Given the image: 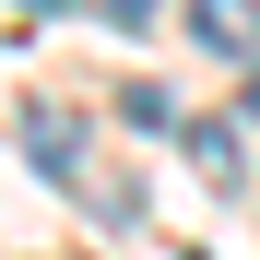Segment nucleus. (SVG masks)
<instances>
[{"label": "nucleus", "mask_w": 260, "mask_h": 260, "mask_svg": "<svg viewBox=\"0 0 260 260\" xmlns=\"http://www.w3.org/2000/svg\"><path fill=\"white\" fill-rule=\"evenodd\" d=\"M189 36L213 59H260V0H189Z\"/></svg>", "instance_id": "nucleus-1"}, {"label": "nucleus", "mask_w": 260, "mask_h": 260, "mask_svg": "<svg viewBox=\"0 0 260 260\" xmlns=\"http://www.w3.org/2000/svg\"><path fill=\"white\" fill-rule=\"evenodd\" d=\"M178 142H189L201 178H225V189H237V130H225V118H178Z\"/></svg>", "instance_id": "nucleus-2"}, {"label": "nucleus", "mask_w": 260, "mask_h": 260, "mask_svg": "<svg viewBox=\"0 0 260 260\" xmlns=\"http://www.w3.org/2000/svg\"><path fill=\"white\" fill-rule=\"evenodd\" d=\"M118 118H130V130H178V107H166V83H130V95H118Z\"/></svg>", "instance_id": "nucleus-3"}, {"label": "nucleus", "mask_w": 260, "mask_h": 260, "mask_svg": "<svg viewBox=\"0 0 260 260\" xmlns=\"http://www.w3.org/2000/svg\"><path fill=\"white\" fill-rule=\"evenodd\" d=\"M95 12H107V24H130V36H142V24H154V0H95Z\"/></svg>", "instance_id": "nucleus-4"}, {"label": "nucleus", "mask_w": 260, "mask_h": 260, "mask_svg": "<svg viewBox=\"0 0 260 260\" xmlns=\"http://www.w3.org/2000/svg\"><path fill=\"white\" fill-rule=\"evenodd\" d=\"M248 118H260V59H248Z\"/></svg>", "instance_id": "nucleus-5"}, {"label": "nucleus", "mask_w": 260, "mask_h": 260, "mask_svg": "<svg viewBox=\"0 0 260 260\" xmlns=\"http://www.w3.org/2000/svg\"><path fill=\"white\" fill-rule=\"evenodd\" d=\"M24 12H59V0H24Z\"/></svg>", "instance_id": "nucleus-6"}]
</instances>
